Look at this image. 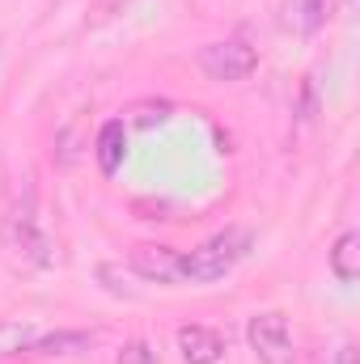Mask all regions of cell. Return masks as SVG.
<instances>
[{
    "label": "cell",
    "mask_w": 360,
    "mask_h": 364,
    "mask_svg": "<svg viewBox=\"0 0 360 364\" xmlns=\"http://www.w3.org/2000/svg\"><path fill=\"white\" fill-rule=\"evenodd\" d=\"M255 246V233L242 229V225H229L221 233H212L208 242H199L195 250H182L179 259V279L182 284H221L225 275L238 272V263L250 255Z\"/></svg>",
    "instance_id": "6da1fadb"
},
{
    "label": "cell",
    "mask_w": 360,
    "mask_h": 364,
    "mask_svg": "<svg viewBox=\"0 0 360 364\" xmlns=\"http://www.w3.org/2000/svg\"><path fill=\"white\" fill-rule=\"evenodd\" d=\"M4 246L21 263H30V267H51L55 263V250H51V237H47V229L38 220V208H34V191L30 186L21 191V199L4 216Z\"/></svg>",
    "instance_id": "7a4b0ae2"
},
{
    "label": "cell",
    "mask_w": 360,
    "mask_h": 364,
    "mask_svg": "<svg viewBox=\"0 0 360 364\" xmlns=\"http://www.w3.org/2000/svg\"><path fill=\"white\" fill-rule=\"evenodd\" d=\"M259 68V51L246 43V38H216L199 51V73L216 85H233V81H246L250 73Z\"/></svg>",
    "instance_id": "3957f363"
},
{
    "label": "cell",
    "mask_w": 360,
    "mask_h": 364,
    "mask_svg": "<svg viewBox=\"0 0 360 364\" xmlns=\"http://www.w3.org/2000/svg\"><path fill=\"white\" fill-rule=\"evenodd\" d=\"M246 343L259 364H288L292 360V326L280 309H263L246 322Z\"/></svg>",
    "instance_id": "277c9868"
},
{
    "label": "cell",
    "mask_w": 360,
    "mask_h": 364,
    "mask_svg": "<svg viewBox=\"0 0 360 364\" xmlns=\"http://www.w3.org/2000/svg\"><path fill=\"white\" fill-rule=\"evenodd\" d=\"M179 259H182V250L162 246V242H140V246L127 250V267L140 275L144 284H182Z\"/></svg>",
    "instance_id": "5b68a950"
},
{
    "label": "cell",
    "mask_w": 360,
    "mask_h": 364,
    "mask_svg": "<svg viewBox=\"0 0 360 364\" xmlns=\"http://www.w3.org/2000/svg\"><path fill=\"white\" fill-rule=\"evenodd\" d=\"M179 352L186 364H216L225 360V352H229V343H225V335L216 331V326H203V322H186L179 326Z\"/></svg>",
    "instance_id": "8992f818"
},
{
    "label": "cell",
    "mask_w": 360,
    "mask_h": 364,
    "mask_svg": "<svg viewBox=\"0 0 360 364\" xmlns=\"http://www.w3.org/2000/svg\"><path fill=\"white\" fill-rule=\"evenodd\" d=\"M93 343L97 335L90 331H51V335H38L26 356H77V352H90Z\"/></svg>",
    "instance_id": "52a82bcc"
},
{
    "label": "cell",
    "mask_w": 360,
    "mask_h": 364,
    "mask_svg": "<svg viewBox=\"0 0 360 364\" xmlns=\"http://www.w3.org/2000/svg\"><path fill=\"white\" fill-rule=\"evenodd\" d=\"M331 275L339 284H356L360 279V233L356 229H344L331 246Z\"/></svg>",
    "instance_id": "ba28073f"
},
{
    "label": "cell",
    "mask_w": 360,
    "mask_h": 364,
    "mask_svg": "<svg viewBox=\"0 0 360 364\" xmlns=\"http://www.w3.org/2000/svg\"><path fill=\"white\" fill-rule=\"evenodd\" d=\"M123 144H127V132H123V123L119 119H110V123H102V132H97V140H93V157H97V170L110 178L119 166H123Z\"/></svg>",
    "instance_id": "9c48e42d"
},
{
    "label": "cell",
    "mask_w": 360,
    "mask_h": 364,
    "mask_svg": "<svg viewBox=\"0 0 360 364\" xmlns=\"http://www.w3.org/2000/svg\"><path fill=\"white\" fill-rule=\"evenodd\" d=\"M38 335H43V331H38L34 322H26V318H9V322H0V360L30 352V343H34Z\"/></svg>",
    "instance_id": "30bf717a"
},
{
    "label": "cell",
    "mask_w": 360,
    "mask_h": 364,
    "mask_svg": "<svg viewBox=\"0 0 360 364\" xmlns=\"http://www.w3.org/2000/svg\"><path fill=\"white\" fill-rule=\"evenodd\" d=\"M335 13V0H297V26L301 34H318Z\"/></svg>",
    "instance_id": "8fae6325"
},
{
    "label": "cell",
    "mask_w": 360,
    "mask_h": 364,
    "mask_svg": "<svg viewBox=\"0 0 360 364\" xmlns=\"http://www.w3.org/2000/svg\"><path fill=\"white\" fill-rule=\"evenodd\" d=\"M119 364H157V348L149 339H127L119 348Z\"/></svg>",
    "instance_id": "7c38bea8"
},
{
    "label": "cell",
    "mask_w": 360,
    "mask_h": 364,
    "mask_svg": "<svg viewBox=\"0 0 360 364\" xmlns=\"http://www.w3.org/2000/svg\"><path fill=\"white\" fill-rule=\"evenodd\" d=\"M123 4H127V0H97V4H93V26H97V21H106V17H115Z\"/></svg>",
    "instance_id": "4fadbf2b"
},
{
    "label": "cell",
    "mask_w": 360,
    "mask_h": 364,
    "mask_svg": "<svg viewBox=\"0 0 360 364\" xmlns=\"http://www.w3.org/2000/svg\"><path fill=\"white\" fill-rule=\"evenodd\" d=\"M335 364H356V348H352V343H344V348H339V356H335Z\"/></svg>",
    "instance_id": "5bb4252c"
}]
</instances>
